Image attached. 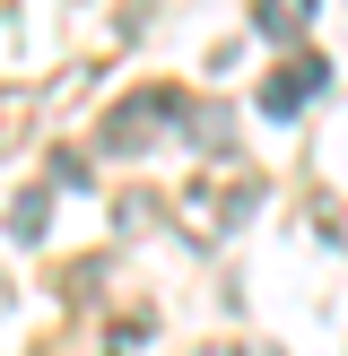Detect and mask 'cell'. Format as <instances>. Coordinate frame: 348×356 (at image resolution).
Wrapping results in <instances>:
<instances>
[{
    "label": "cell",
    "mask_w": 348,
    "mask_h": 356,
    "mask_svg": "<svg viewBox=\"0 0 348 356\" xmlns=\"http://www.w3.org/2000/svg\"><path fill=\"white\" fill-rule=\"evenodd\" d=\"M166 113L183 122V113H191V96H174V87H139V96H122L113 113L96 122V148H104V156H139L157 131H166Z\"/></svg>",
    "instance_id": "obj_1"
},
{
    "label": "cell",
    "mask_w": 348,
    "mask_h": 356,
    "mask_svg": "<svg viewBox=\"0 0 348 356\" xmlns=\"http://www.w3.org/2000/svg\"><path fill=\"white\" fill-rule=\"evenodd\" d=\"M253 200H261L253 174H244V183H183V191H174V226H183L191 243H218L226 226L253 218Z\"/></svg>",
    "instance_id": "obj_2"
},
{
    "label": "cell",
    "mask_w": 348,
    "mask_h": 356,
    "mask_svg": "<svg viewBox=\"0 0 348 356\" xmlns=\"http://www.w3.org/2000/svg\"><path fill=\"white\" fill-rule=\"evenodd\" d=\"M322 87H331V61H322V52H287V70H270V79H261V113L287 122V113H305Z\"/></svg>",
    "instance_id": "obj_3"
},
{
    "label": "cell",
    "mask_w": 348,
    "mask_h": 356,
    "mask_svg": "<svg viewBox=\"0 0 348 356\" xmlns=\"http://www.w3.org/2000/svg\"><path fill=\"white\" fill-rule=\"evenodd\" d=\"M44 226H52V191H44V183H17V200H9V243H17V252H35Z\"/></svg>",
    "instance_id": "obj_4"
},
{
    "label": "cell",
    "mask_w": 348,
    "mask_h": 356,
    "mask_svg": "<svg viewBox=\"0 0 348 356\" xmlns=\"http://www.w3.org/2000/svg\"><path fill=\"white\" fill-rule=\"evenodd\" d=\"M183 139H191L200 156H226V148H235V122H226V104H191V113H183Z\"/></svg>",
    "instance_id": "obj_5"
},
{
    "label": "cell",
    "mask_w": 348,
    "mask_h": 356,
    "mask_svg": "<svg viewBox=\"0 0 348 356\" xmlns=\"http://www.w3.org/2000/svg\"><path fill=\"white\" fill-rule=\"evenodd\" d=\"M253 26L278 35V44H296V35L313 26V0H253Z\"/></svg>",
    "instance_id": "obj_6"
},
{
    "label": "cell",
    "mask_w": 348,
    "mask_h": 356,
    "mask_svg": "<svg viewBox=\"0 0 348 356\" xmlns=\"http://www.w3.org/2000/svg\"><path fill=\"white\" fill-rule=\"evenodd\" d=\"M52 183H70V191H87V156H79V148H52Z\"/></svg>",
    "instance_id": "obj_7"
},
{
    "label": "cell",
    "mask_w": 348,
    "mask_h": 356,
    "mask_svg": "<svg viewBox=\"0 0 348 356\" xmlns=\"http://www.w3.org/2000/svg\"><path fill=\"white\" fill-rule=\"evenodd\" d=\"M235 356H278V348H270V339H253V348H235Z\"/></svg>",
    "instance_id": "obj_8"
}]
</instances>
